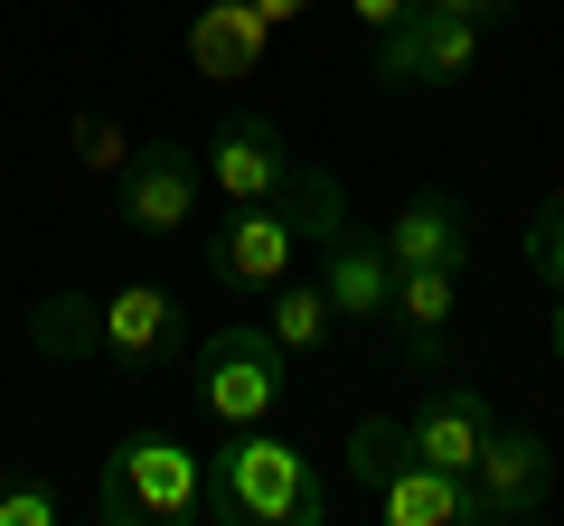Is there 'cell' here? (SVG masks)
Instances as JSON below:
<instances>
[{
	"instance_id": "obj_1",
	"label": "cell",
	"mask_w": 564,
	"mask_h": 526,
	"mask_svg": "<svg viewBox=\"0 0 564 526\" xmlns=\"http://www.w3.org/2000/svg\"><path fill=\"white\" fill-rule=\"evenodd\" d=\"M104 526H217V470L180 432H122L95 480Z\"/></svg>"
},
{
	"instance_id": "obj_2",
	"label": "cell",
	"mask_w": 564,
	"mask_h": 526,
	"mask_svg": "<svg viewBox=\"0 0 564 526\" xmlns=\"http://www.w3.org/2000/svg\"><path fill=\"white\" fill-rule=\"evenodd\" d=\"M348 480H358V498L377 507L386 526H480L470 480L433 470L395 414H358V424H348Z\"/></svg>"
},
{
	"instance_id": "obj_3",
	"label": "cell",
	"mask_w": 564,
	"mask_h": 526,
	"mask_svg": "<svg viewBox=\"0 0 564 526\" xmlns=\"http://www.w3.org/2000/svg\"><path fill=\"white\" fill-rule=\"evenodd\" d=\"M207 470H217V526H329L321 461H302V451L282 442V432H263V424H245Z\"/></svg>"
},
{
	"instance_id": "obj_4",
	"label": "cell",
	"mask_w": 564,
	"mask_h": 526,
	"mask_svg": "<svg viewBox=\"0 0 564 526\" xmlns=\"http://www.w3.org/2000/svg\"><path fill=\"white\" fill-rule=\"evenodd\" d=\"M282 339L263 320L245 329H217V339L198 348V366H188V395H198V414L217 432H245V424H273L282 414Z\"/></svg>"
},
{
	"instance_id": "obj_5",
	"label": "cell",
	"mask_w": 564,
	"mask_h": 526,
	"mask_svg": "<svg viewBox=\"0 0 564 526\" xmlns=\"http://www.w3.org/2000/svg\"><path fill=\"white\" fill-rule=\"evenodd\" d=\"M113 207H122V226L132 235H188L198 226V207H207V161L188 142H132V161L113 169Z\"/></svg>"
},
{
	"instance_id": "obj_6",
	"label": "cell",
	"mask_w": 564,
	"mask_h": 526,
	"mask_svg": "<svg viewBox=\"0 0 564 526\" xmlns=\"http://www.w3.org/2000/svg\"><path fill=\"white\" fill-rule=\"evenodd\" d=\"M470 498H480V526H527L555 498V442L536 424H489L480 461H470Z\"/></svg>"
},
{
	"instance_id": "obj_7",
	"label": "cell",
	"mask_w": 564,
	"mask_h": 526,
	"mask_svg": "<svg viewBox=\"0 0 564 526\" xmlns=\"http://www.w3.org/2000/svg\"><path fill=\"white\" fill-rule=\"evenodd\" d=\"M302 244H311L302 207L273 188V198H254V207H236V217H226V235L207 244V263H217L226 292H254V302H263V292L292 273V254H302Z\"/></svg>"
},
{
	"instance_id": "obj_8",
	"label": "cell",
	"mask_w": 564,
	"mask_h": 526,
	"mask_svg": "<svg viewBox=\"0 0 564 526\" xmlns=\"http://www.w3.org/2000/svg\"><path fill=\"white\" fill-rule=\"evenodd\" d=\"M480 66V29L470 20H452V10H404L395 29L377 39V85L386 95H414V85H452V76H470Z\"/></svg>"
},
{
	"instance_id": "obj_9",
	"label": "cell",
	"mask_w": 564,
	"mask_h": 526,
	"mask_svg": "<svg viewBox=\"0 0 564 526\" xmlns=\"http://www.w3.org/2000/svg\"><path fill=\"white\" fill-rule=\"evenodd\" d=\"M292 179V151H282V122L273 113H226V132L207 142V188L226 207H254Z\"/></svg>"
},
{
	"instance_id": "obj_10",
	"label": "cell",
	"mask_w": 564,
	"mask_h": 526,
	"mask_svg": "<svg viewBox=\"0 0 564 526\" xmlns=\"http://www.w3.org/2000/svg\"><path fill=\"white\" fill-rule=\"evenodd\" d=\"M452 310H462V273H443V263H395V339H404V366H423V376H443L452 366Z\"/></svg>"
},
{
	"instance_id": "obj_11",
	"label": "cell",
	"mask_w": 564,
	"mask_h": 526,
	"mask_svg": "<svg viewBox=\"0 0 564 526\" xmlns=\"http://www.w3.org/2000/svg\"><path fill=\"white\" fill-rule=\"evenodd\" d=\"M489 395L480 385H423V405L404 414V432H414V451L433 470H452V480H470V461H480V442H489Z\"/></svg>"
},
{
	"instance_id": "obj_12",
	"label": "cell",
	"mask_w": 564,
	"mask_h": 526,
	"mask_svg": "<svg viewBox=\"0 0 564 526\" xmlns=\"http://www.w3.org/2000/svg\"><path fill=\"white\" fill-rule=\"evenodd\" d=\"M180 329H188V310H180L170 283H122L113 302H104V358L141 376V366H161L170 348H180Z\"/></svg>"
},
{
	"instance_id": "obj_13",
	"label": "cell",
	"mask_w": 564,
	"mask_h": 526,
	"mask_svg": "<svg viewBox=\"0 0 564 526\" xmlns=\"http://www.w3.org/2000/svg\"><path fill=\"white\" fill-rule=\"evenodd\" d=\"M386 254H395V263H443V273H470V254H480L470 207L452 198V188H414V198L395 207V226H386Z\"/></svg>"
},
{
	"instance_id": "obj_14",
	"label": "cell",
	"mask_w": 564,
	"mask_h": 526,
	"mask_svg": "<svg viewBox=\"0 0 564 526\" xmlns=\"http://www.w3.org/2000/svg\"><path fill=\"white\" fill-rule=\"evenodd\" d=\"M321 292H329L339 320H386V310H395V254H386V235L339 226V235L321 244Z\"/></svg>"
},
{
	"instance_id": "obj_15",
	"label": "cell",
	"mask_w": 564,
	"mask_h": 526,
	"mask_svg": "<svg viewBox=\"0 0 564 526\" xmlns=\"http://www.w3.org/2000/svg\"><path fill=\"white\" fill-rule=\"evenodd\" d=\"M263 47H273V20H263L254 0H207L198 20H188V66L207 85H245L263 66Z\"/></svg>"
},
{
	"instance_id": "obj_16",
	"label": "cell",
	"mask_w": 564,
	"mask_h": 526,
	"mask_svg": "<svg viewBox=\"0 0 564 526\" xmlns=\"http://www.w3.org/2000/svg\"><path fill=\"white\" fill-rule=\"evenodd\" d=\"M263 329L282 339V358H321V348L339 339V310H329L321 283H292V273H282V283L263 292Z\"/></svg>"
},
{
	"instance_id": "obj_17",
	"label": "cell",
	"mask_w": 564,
	"mask_h": 526,
	"mask_svg": "<svg viewBox=\"0 0 564 526\" xmlns=\"http://www.w3.org/2000/svg\"><path fill=\"white\" fill-rule=\"evenodd\" d=\"M29 348L39 358H104V302H85V292L29 302Z\"/></svg>"
},
{
	"instance_id": "obj_18",
	"label": "cell",
	"mask_w": 564,
	"mask_h": 526,
	"mask_svg": "<svg viewBox=\"0 0 564 526\" xmlns=\"http://www.w3.org/2000/svg\"><path fill=\"white\" fill-rule=\"evenodd\" d=\"M527 273H536L545 292H564V198H545L536 217H527Z\"/></svg>"
},
{
	"instance_id": "obj_19",
	"label": "cell",
	"mask_w": 564,
	"mask_h": 526,
	"mask_svg": "<svg viewBox=\"0 0 564 526\" xmlns=\"http://www.w3.org/2000/svg\"><path fill=\"white\" fill-rule=\"evenodd\" d=\"M0 526H57V489L47 480H0Z\"/></svg>"
},
{
	"instance_id": "obj_20",
	"label": "cell",
	"mask_w": 564,
	"mask_h": 526,
	"mask_svg": "<svg viewBox=\"0 0 564 526\" xmlns=\"http://www.w3.org/2000/svg\"><path fill=\"white\" fill-rule=\"evenodd\" d=\"M76 161L113 179V169L132 161V142H122V132H113V122H104V113H76Z\"/></svg>"
},
{
	"instance_id": "obj_21",
	"label": "cell",
	"mask_w": 564,
	"mask_h": 526,
	"mask_svg": "<svg viewBox=\"0 0 564 526\" xmlns=\"http://www.w3.org/2000/svg\"><path fill=\"white\" fill-rule=\"evenodd\" d=\"M433 10H452V20H470V29H499L518 0H433Z\"/></svg>"
},
{
	"instance_id": "obj_22",
	"label": "cell",
	"mask_w": 564,
	"mask_h": 526,
	"mask_svg": "<svg viewBox=\"0 0 564 526\" xmlns=\"http://www.w3.org/2000/svg\"><path fill=\"white\" fill-rule=\"evenodd\" d=\"M348 10H358V29H377V39H386V29H395L404 10H423V0H348Z\"/></svg>"
},
{
	"instance_id": "obj_23",
	"label": "cell",
	"mask_w": 564,
	"mask_h": 526,
	"mask_svg": "<svg viewBox=\"0 0 564 526\" xmlns=\"http://www.w3.org/2000/svg\"><path fill=\"white\" fill-rule=\"evenodd\" d=\"M545 358L564 366V292H555V310H545Z\"/></svg>"
},
{
	"instance_id": "obj_24",
	"label": "cell",
	"mask_w": 564,
	"mask_h": 526,
	"mask_svg": "<svg viewBox=\"0 0 564 526\" xmlns=\"http://www.w3.org/2000/svg\"><path fill=\"white\" fill-rule=\"evenodd\" d=\"M254 10H263V20H273V29H292V20H302V10H311V0H254Z\"/></svg>"
}]
</instances>
